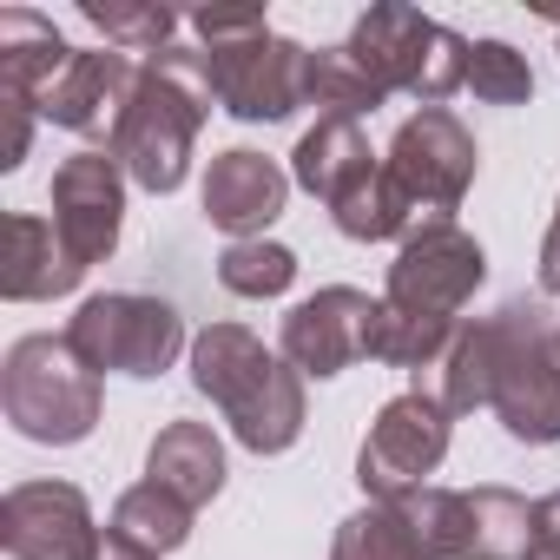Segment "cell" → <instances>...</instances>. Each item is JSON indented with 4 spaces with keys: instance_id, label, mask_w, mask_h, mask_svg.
Segmentation results:
<instances>
[{
    "instance_id": "cell-22",
    "label": "cell",
    "mask_w": 560,
    "mask_h": 560,
    "mask_svg": "<svg viewBox=\"0 0 560 560\" xmlns=\"http://www.w3.org/2000/svg\"><path fill=\"white\" fill-rule=\"evenodd\" d=\"M106 534H119V540H132V547H145V553H178L185 540H191V508L178 501V494H165L159 481H139V488H126L119 501H113V521H106Z\"/></svg>"
},
{
    "instance_id": "cell-17",
    "label": "cell",
    "mask_w": 560,
    "mask_h": 560,
    "mask_svg": "<svg viewBox=\"0 0 560 560\" xmlns=\"http://www.w3.org/2000/svg\"><path fill=\"white\" fill-rule=\"evenodd\" d=\"M80 264L67 257L54 218H34V211H8V257H0V298L8 304H47V298H67L80 291Z\"/></svg>"
},
{
    "instance_id": "cell-7",
    "label": "cell",
    "mask_w": 560,
    "mask_h": 560,
    "mask_svg": "<svg viewBox=\"0 0 560 560\" xmlns=\"http://www.w3.org/2000/svg\"><path fill=\"white\" fill-rule=\"evenodd\" d=\"M60 337L73 343V357L93 376H139V383L165 376L178 363V350H191L185 343V317L165 298H145V291H100V298H86L67 317Z\"/></svg>"
},
{
    "instance_id": "cell-30",
    "label": "cell",
    "mask_w": 560,
    "mask_h": 560,
    "mask_svg": "<svg viewBox=\"0 0 560 560\" xmlns=\"http://www.w3.org/2000/svg\"><path fill=\"white\" fill-rule=\"evenodd\" d=\"M527 553H547V560H560V488L534 501V547H527Z\"/></svg>"
},
{
    "instance_id": "cell-27",
    "label": "cell",
    "mask_w": 560,
    "mask_h": 560,
    "mask_svg": "<svg viewBox=\"0 0 560 560\" xmlns=\"http://www.w3.org/2000/svg\"><path fill=\"white\" fill-rule=\"evenodd\" d=\"M468 93L488 106H527L534 100V67L508 40H475L468 47Z\"/></svg>"
},
{
    "instance_id": "cell-10",
    "label": "cell",
    "mask_w": 560,
    "mask_h": 560,
    "mask_svg": "<svg viewBox=\"0 0 560 560\" xmlns=\"http://www.w3.org/2000/svg\"><path fill=\"white\" fill-rule=\"evenodd\" d=\"M205 60H211L218 113H231L244 126H277L298 106H311V47L304 40H284L264 27V34L205 47Z\"/></svg>"
},
{
    "instance_id": "cell-5",
    "label": "cell",
    "mask_w": 560,
    "mask_h": 560,
    "mask_svg": "<svg viewBox=\"0 0 560 560\" xmlns=\"http://www.w3.org/2000/svg\"><path fill=\"white\" fill-rule=\"evenodd\" d=\"M468 47H475V40H462L455 27L429 21L422 8H402V0L370 8V14L350 27V40H343V54L383 86V100L409 93V100H422V106H442L448 93L468 86Z\"/></svg>"
},
{
    "instance_id": "cell-8",
    "label": "cell",
    "mask_w": 560,
    "mask_h": 560,
    "mask_svg": "<svg viewBox=\"0 0 560 560\" xmlns=\"http://www.w3.org/2000/svg\"><path fill=\"white\" fill-rule=\"evenodd\" d=\"M422 540V560H527L534 547V501L514 488H422L402 501Z\"/></svg>"
},
{
    "instance_id": "cell-18",
    "label": "cell",
    "mask_w": 560,
    "mask_h": 560,
    "mask_svg": "<svg viewBox=\"0 0 560 560\" xmlns=\"http://www.w3.org/2000/svg\"><path fill=\"white\" fill-rule=\"evenodd\" d=\"M145 481L178 494L191 514L205 501H218V488H224V442L211 435V422H165L152 435V448H145Z\"/></svg>"
},
{
    "instance_id": "cell-28",
    "label": "cell",
    "mask_w": 560,
    "mask_h": 560,
    "mask_svg": "<svg viewBox=\"0 0 560 560\" xmlns=\"http://www.w3.org/2000/svg\"><path fill=\"white\" fill-rule=\"evenodd\" d=\"M34 119H40V106H34V100H14V93H0V172H21V165H27V145H34Z\"/></svg>"
},
{
    "instance_id": "cell-29",
    "label": "cell",
    "mask_w": 560,
    "mask_h": 560,
    "mask_svg": "<svg viewBox=\"0 0 560 560\" xmlns=\"http://www.w3.org/2000/svg\"><path fill=\"white\" fill-rule=\"evenodd\" d=\"M191 27H198V40H205V47H218V40H244V34H264L270 21H264L257 8H198V14H191Z\"/></svg>"
},
{
    "instance_id": "cell-11",
    "label": "cell",
    "mask_w": 560,
    "mask_h": 560,
    "mask_svg": "<svg viewBox=\"0 0 560 560\" xmlns=\"http://www.w3.org/2000/svg\"><path fill=\"white\" fill-rule=\"evenodd\" d=\"M383 165H389V178L402 185V198L416 205V218L429 224V218H455V205H462L468 185H475L481 152H475V132H468L448 106H422L416 119L396 126Z\"/></svg>"
},
{
    "instance_id": "cell-24",
    "label": "cell",
    "mask_w": 560,
    "mask_h": 560,
    "mask_svg": "<svg viewBox=\"0 0 560 560\" xmlns=\"http://www.w3.org/2000/svg\"><path fill=\"white\" fill-rule=\"evenodd\" d=\"M80 21L86 27H100L106 34V47H119V54H165V47H178L172 34H178V14L172 8H159V0H80Z\"/></svg>"
},
{
    "instance_id": "cell-14",
    "label": "cell",
    "mask_w": 560,
    "mask_h": 560,
    "mask_svg": "<svg viewBox=\"0 0 560 560\" xmlns=\"http://www.w3.org/2000/svg\"><path fill=\"white\" fill-rule=\"evenodd\" d=\"M119 224H126V172L113 152H73L54 172V231L67 244V257L80 270L106 264L119 250Z\"/></svg>"
},
{
    "instance_id": "cell-12",
    "label": "cell",
    "mask_w": 560,
    "mask_h": 560,
    "mask_svg": "<svg viewBox=\"0 0 560 560\" xmlns=\"http://www.w3.org/2000/svg\"><path fill=\"white\" fill-rule=\"evenodd\" d=\"M376 317H383V298H370L357 284H324L317 298L291 304L284 330H277V357L317 383L343 376L350 363L376 357Z\"/></svg>"
},
{
    "instance_id": "cell-31",
    "label": "cell",
    "mask_w": 560,
    "mask_h": 560,
    "mask_svg": "<svg viewBox=\"0 0 560 560\" xmlns=\"http://www.w3.org/2000/svg\"><path fill=\"white\" fill-rule=\"evenodd\" d=\"M540 291L560 298V205H553V224H547V237H540Z\"/></svg>"
},
{
    "instance_id": "cell-16",
    "label": "cell",
    "mask_w": 560,
    "mask_h": 560,
    "mask_svg": "<svg viewBox=\"0 0 560 560\" xmlns=\"http://www.w3.org/2000/svg\"><path fill=\"white\" fill-rule=\"evenodd\" d=\"M284 198H291V172L250 145H231L205 165V218L218 231H231V244L264 237L284 218Z\"/></svg>"
},
{
    "instance_id": "cell-15",
    "label": "cell",
    "mask_w": 560,
    "mask_h": 560,
    "mask_svg": "<svg viewBox=\"0 0 560 560\" xmlns=\"http://www.w3.org/2000/svg\"><path fill=\"white\" fill-rule=\"evenodd\" d=\"M132 86H139V67H132L119 47H73L67 73L40 93V119H54L60 132L106 139V145H113Z\"/></svg>"
},
{
    "instance_id": "cell-21",
    "label": "cell",
    "mask_w": 560,
    "mask_h": 560,
    "mask_svg": "<svg viewBox=\"0 0 560 560\" xmlns=\"http://www.w3.org/2000/svg\"><path fill=\"white\" fill-rule=\"evenodd\" d=\"M330 224H337L343 237H357V244H389V237H409L422 218H416V205L402 198V185L389 178V165L376 159V165L330 205Z\"/></svg>"
},
{
    "instance_id": "cell-34",
    "label": "cell",
    "mask_w": 560,
    "mask_h": 560,
    "mask_svg": "<svg viewBox=\"0 0 560 560\" xmlns=\"http://www.w3.org/2000/svg\"><path fill=\"white\" fill-rule=\"evenodd\" d=\"M527 560H547V553H527Z\"/></svg>"
},
{
    "instance_id": "cell-25",
    "label": "cell",
    "mask_w": 560,
    "mask_h": 560,
    "mask_svg": "<svg viewBox=\"0 0 560 560\" xmlns=\"http://www.w3.org/2000/svg\"><path fill=\"white\" fill-rule=\"evenodd\" d=\"M218 284H224L231 298H284V291L298 284V250H291V244H270V237L224 244Z\"/></svg>"
},
{
    "instance_id": "cell-35",
    "label": "cell",
    "mask_w": 560,
    "mask_h": 560,
    "mask_svg": "<svg viewBox=\"0 0 560 560\" xmlns=\"http://www.w3.org/2000/svg\"><path fill=\"white\" fill-rule=\"evenodd\" d=\"M553 34H560V21H553Z\"/></svg>"
},
{
    "instance_id": "cell-33",
    "label": "cell",
    "mask_w": 560,
    "mask_h": 560,
    "mask_svg": "<svg viewBox=\"0 0 560 560\" xmlns=\"http://www.w3.org/2000/svg\"><path fill=\"white\" fill-rule=\"evenodd\" d=\"M553 357H560V330H553Z\"/></svg>"
},
{
    "instance_id": "cell-26",
    "label": "cell",
    "mask_w": 560,
    "mask_h": 560,
    "mask_svg": "<svg viewBox=\"0 0 560 560\" xmlns=\"http://www.w3.org/2000/svg\"><path fill=\"white\" fill-rule=\"evenodd\" d=\"M311 106H317V119H324V113L363 119V113L383 106V86H376L343 47H317V54H311Z\"/></svg>"
},
{
    "instance_id": "cell-32",
    "label": "cell",
    "mask_w": 560,
    "mask_h": 560,
    "mask_svg": "<svg viewBox=\"0 0 560 560\" xmlns=\"http://www.w3.org/2000/svg\"><path fill=\"white\" fill-rule=\"evenodd\" d=\"M100 560H159V553H145V547H132V540H119V534H106V547H100Z\"/></svg>"
},
{
    "instance_id": "cell-4",
    "label": "cell",
    "mask_w": 560,
    "mask_h": 560,
    "mask_svg": "<svg viewBox=\"0 0 560 560\" xmlns=\"http://www.w3.org/2000/svg\"><path fill=\"white\" fill-rule=\"evenodd\" d=\"M191 389L211 396L250 455H284L304 435V376L244 324H205L191 337Z\"/></svg>"
},
{
    "instance_id": "cell-20",
    "label": "cell",
    "mask_w": 560,
    "mask_h": 560,
    "mask_svg": "<svg viewBox=\"0 0 560 560\" xmlns=\"http://www.w3.org/2000/svg\"><path fill=\"white\" fill-rule=\"evenodd\" d=\"M67 60H73V47L47 14H34V8L0 14V93L40 106V93L67 73Z\"/></svg>"
},
{
    "instance_id": "cell-3",
    "label": "cell",
    "mask_w": 560,
    "mask_h": 560,
    "mask_svg": "<svg viewBox=\"0 0 560 560\" xmlns=\"http://www.w3.org/2000/svg\"><path fill=\"white\" fill-rule=\"evenodd\" d=\"M211 106L218 100H211V60H205V47H165V54H152L139 67V86H132V100H126L119 132H113L106 152L119 159V172L139 191L165 198V191L185 185L191 152H198V126L211 119Z\"/></svg>"
},
{
    "instance_id": "cell-9",
    "label": "cell",
    "mask_w": 560,
    "mask_h": 560,
    "mask_svg": "<svg viewBox=\"0 0 560 560\" xmlns=\"http://www.w3.org/2000/svg\"><path fill=\"white\" fill-rule=\"evenodd\" d=\"M448 435H455V416L435 389H402L376 409L363 448H357V481L370 501H409L429 488V475L448 462Z\"/></svg>"
},
{
    "instance_id": "cell-19",
    "label": "cell",
    "mask_w": 560,
    "mask_h": 560,
    "mask_svg": "<svg viewBox=\"0 0 560 560\" xmlns=\"http://www.w3.org/2000/svg\"><path fill=\"white\" fill-rule=\"evenodd\" d=\"M376 159H383V152H370L363 119H337V113H324V119L298 139V152H291V178H298L311 198L337 205V198L376 165Z\"/></svg>"
},
{
    "instance_id": "cell-23",
    "label": "cell",
    "mask_w": 560,
    "mask_h": 560,
    "mask_svg": "<svg viewBox=\"0 0 560 560\" xmlns=\"http://www.w3.org/2000/svg\"><path fill=\"white\" fill-rule=\"evenodd\" d=\"M330 560H422V540H416V521L402 501H370L357 508L337 540H330Z\"/></svg>"
},
{
    "instance_id": "cell-6",
    "label": "cell",
    "mask_w": 560,
    "mask_h": 560,
    "mask_svg": "<svg viewBox=\"0 0 560 560\" xmlns=\"http://www.w3.org/2000/svg\"><path fill=\"white\" fill-rule=\"evenodd\" d=\"M0 409H8L14 435L40 448H73L100 429V376L73 357L67 337H21L0 363Z\"/></svg>"
},
{
    "instance_id": "cell-1",
    "label": "cell",
    "mask_w": 560,
    "mask_h": 560,
    "mask_svg": "<svg viewBox=\"0 0 560 560\" xmlns=\"http://www.w3.org/2000/svg\"><path fill=\"white\" fill-rule=\"evenodd\" d=\"M553 330L540 304L514 298L488 317H468L442 357V402L448 416H475L494 409L501 429L527 448L560 442V357H553Z\"/></svg>"
},
{
    "instance_id": "cell-13",
    "label": "cell",
    "mask_w": 560,
    "mask_h": 560,
    "mask_svg": "<svg viewBox=\"0 0 560 560\" xmlns=\"http://www.w3.org/2000/svg\"><path fill=\"white\" fill-rule=\"evenodd\" d=\"M0 547L14 560H100L106 534L73 481H21L0 501Z\"/></svg>"
},
{
    "instance_id": "cell-2",
    "label": "cell",
    "mask_w": 560,
    "mask_h": 560,
    "mask_svg": "<svg viewBox=\"0 0 560 560\" xmlns=\"http://www.w3.org/2000/svg\"><path fill=\"white\" fill-rule=\"evenodd\" d=\"M481 284H488V250L455 218L416 224L389 264V284H383L376 363H396V370L442 363L462 330V311L475 304Z\"/></svg>"
}]
</instances>
